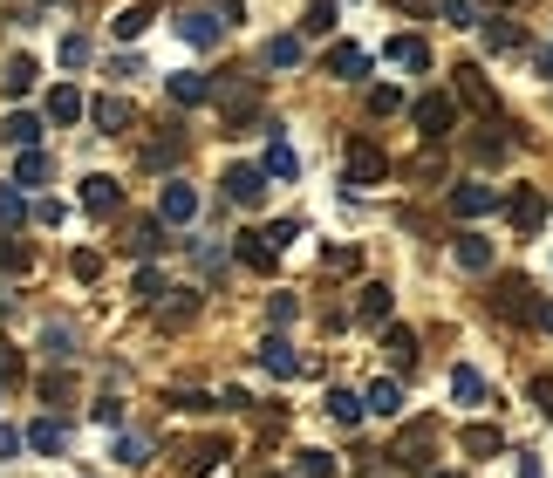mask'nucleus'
Here are the masks:
<instances>
[{"instance_id":"nucleus-1","label":"nucleus","mask_w":553,"mask_h":478,"mask_svg":"<svg viewBox=\"0 0 553 478\" xmlns=\"http://www.w3.org/2000/svg\"><path fill=\"white\" fill-rule=\"evenodd\" d=\"M410 123H417V137L444 144V137H451V123H458V103H451L444 89H424V96L410 103Z\"/></svg>"},{"instance_id":"nucleus-2","label":"nucleus","mask_w":553,"mask_h":478,"mask_svg":"<svg viewBox=\"0 0 553 478\" xmlns=\"http://www.w3.org/2000/svg\"><path fill=\"white\" fill-rule=\"evenodd\" d=\"M492 308H499L506 321H533V308H540V301H533L526 274H499V280H492Z\"/></svg>"},{"instance_id":"nucleus-3","label":"nucleus","mask_w":553,"mask_h":478,"mask_svg":"<svg viewBox=\"0 0 553 478\" xmlns=\"http://www.w3.org/2000/svg\"><path fill=\"white\" fill-rule=\"evenodd\" d=\"M82 212L117 219V212H123V185H117V178H103V171H96V178H82Z\"/></svg>"},{"instance_id":"nucleus-4","label":"nucleus","mask_w":553,"mask_h":478,"mask_svg":"<svg viewBox=\"0 0 553 478\" xmlns=\"http://www.w3.org/2000/svg\"><path fill=\"white\" fill-rule=\"evenodd\" d=\"M158 219H164V226H192V219H198V192L185 185V178H171V185H164Z\"/></svg>"},{"instance_id":"nucleus-5","label":"nucleus","mask_w":553,"mask_h":478,"mask_svg":"<svg viewBox=\"0 0 553 478\" xmlns=\"http://www.w3.org/2000/svg\"><path fill=\"white\" fill-rule=\"evenodd\" d=\"M369 69H376V62H369V48H362V41H335V48H328V76L362 82Z\"/></svg>"},{"instance_id":"nucleus-6","label":"nucleus","mask_w":553,"mask_h":478,"mask_svg":"<svg viewBox=\"0 0 553 478\" xmlns=\"http://www.w3.org/2000/svg\"><path fill=\"white\" fill-rule=\"evenodd\" d=\"M226 199L233 205H260L267 199V171H260V164H233V171H226Z\"/></svg>"},{"instance_id":"nucleus-7","label":"nucleus","mask_w":553,"mask_h":478,"mask_svg":"<svg viewBox=\"0 0 553 478\" xmlns=\"http://www.w3.org/2000/svg\"><path fill=\"white\" fill-rule=\"evenodd\" d=\"M178 35L192 41V48H219L226 21H219V14H205V7H185V14H178Z\"/></svg>"},{"instance_id":"nucleus-8","label":"nucleus","mask_w":553,"mask_h":478,"mask_svg":"<svg viewBox=\"0 0 553 478\" xmlns=\"http://www.w3.org/2000/svg\"><path fill=\"white\" fill-rule=\"evenodd\" d=\"M383 171H390V158H383L369 137H356V144H349V185H376Z\"/></svg>"},{"instance_id":"nucleus-9","label":"nucleus","mask_w":553,"mask_h":478,"mask_svg":"<svg viewBox=\"0 0 553 478\" xmlns=\"http://www.w3.org/2000/svg\"><path fill=\"white\" fill-rule=\"evenodd\" d=\"M492 205H499L492 185H451V212H458V219H485Z\"/></svg>"},{"instance_id":"nucleus-10","label":"nucleus","mask_w":553,"mask_h":478,"mask_svg":"<svg viewBox=\"0 0 553 478\" xmlns=\"http://www.w3.org/2000/svg\"><path fill=\"white\" fill-rule=\"evenodd\" d=\"M89 117H96L103 137H123V130H130V103H123V96H96V103H89Z\"/></svg>"},{"instance_id":"nucleus-11","label":"nucleus","mask_w":553,"mask_h":478,"mask_svg":"<svg viewBox=\"0 0 553 478\" xmlns=\"http://www.w3.org/2000/svg\"><path fill=\"white\" fill-rule=\"evenodd\" d=\"M506 212H513L519 233H540V226H547V199H540V192H513V199H506Z\"/></svg>"},{"instance_id":"nucleus-12","label":"nucleus","mask_w":553,"mask_h":478,"mask_svg":"<svg viewBox=\"0 0 553 478\" xmlns=\"http://www.w3.org/2000/svg\"><path fill=\"white\" fill-rule=\"evenodd\" d=\"M362 410H369V417H396V410H403V390H396V376H376V383L362 390Z\"/></svg>"},{"instance_id":"nucleus-13","label":"nucleus","mask_w":553,"mask_h":478,"mask_svg":"<svg viewBox=\"0 0 553 478\" xmlns=\"http://www.w3.org/2000/svg\"><path fill=\"white\" fill-rule=\"evenodd\" d=\"M356 315H362V328H383V321H390V287H383V280H369L356 294Z\"/></svg>"},{"instance_id":"nucleus-14","label":"nucleus","mask_w":553,"mask_h":478,"mask_svg":"<svg viewBox=\"0 0 553 478\" xmlns=\"http://www.w3.org/2000/svg\"><path fill=\"white\" fill-rule=\"evenodd\" d=\"M0 137H7L14 151H41V117H28V110H14V117L0 123Z\"/></svg>"},{"instance_id":"nucleus-15","label":"nucleus","mask_w":553,"mask_h":478,"mask_svg":"<svg viewBox=\"0 0 553 478\" xmlns=\"http://www.w3.org/2000/svg\"><path fill=\"white\" fill-rule=\"evenodd\" d=\"M451 260L472 267V274H485V267H492V246H485L478 233H458V239H451Z\"/></svg>"},{"instance_id":"nucleus-16","label":"nucleus","mask_w":553,"mask_h":478,"mask_svg":"<svg viewBox=\"0 0 553 478\" xmlns=\"http://www.w3.org/2000/svg\"><path fill=\"white\" fill-rule=\"evenodd\" d=\"M123 246H130V253H137V260H151V253H164V219H137V226H130V239H123Z\"/></svg>"},{"instance_id":"nucleus-17","label":"nucleus","mask_w":553,"mask_h":478,"mask_svg":"<svg viewBox=\"0 0 553 478\" xmlns=\"http://www.w3.org/2000/svg\"><path fill=\"white\" fill-rule=\"evenodd\" d=\"M171 103H178V110H185V103H212V76H198V69L171 76Z\"/></svg>"},{"instance_id":"nucleus-18","label":"nucleus","mask_w":553,"mask_h":478,"mask_svg":"<svg viewBox=\"0 0 553 478\" xmlns=\"http://www.w3.org/2000/svg\"><path fill=\"white\" fill-rule=\"evenodd\" d=\"M21 444H28V451H48V458H55V451L69 444V431H62L55 417H41V424H28V431H21Z\"/></svg>"},{"instance_id":"nucleus-19","label":"nucleus","mask_w":553,"mask_h":478,"mask_svg":"<svg viewBox=\"0 0 553 478\" xmlns=\"http://www.w3.org/2000/svg\"><path fill=\"white\" fill-rule=\"evenodd\" d=\"M267 178H301V158H294V144L274 130V144H267V164H260Z\"/></svg>"},{"instance_id":"nucleus-20","label":"nucleus","mask_w":553,"mask_h":478,"mask_svg":"<svg viewBox=\"0 0 553 478\" xmlns=\"http://www.w3.org/2000/svg\"><path fill=\"white\" fill-rule=\"evenodd\" d=\"M260 362H267V376H301V356H294L280 335H267V342H260Z\"/></svg>"},{"instance_id":"nucleus-21","label":"nucleus","mask_w":553,"mask_h":478,"mask_svg":"<svg viewBox=\"0 0 553 478\" xmlns=\"http://www.w3.org/2000/svg\"><path fill=\"white\" fill-rule=\"evenodd\" d=\"M233 253L246 260V267H260V274H274V260H280L274 246H267V233H239V246H233Z\"/></svg>"},{"instance_id":"nucleus-22","label":"nucleus","mask_w":553,"mask_h":478,"mask_svg":"<svg viewBox=\"0 0 553 478\" xmlns=\"http://www.w3.org/2000/svg\"><path fill=\"white\" fill-rule=\"evenodd\" d=\"M151 21H158V7H151V0H137V7H123L110 28H117V41H137L144 28H151Z\"/></svg>"},{"instance_id":"nucleus-23","label":"nucleus","mask_w":553,"mask_h":478,"mask_svg":"<svg viewBox=\"0 0 553 478\" xmlns=\"http://www.w3.org/2000/svg\"><path fill=\"white\" fill-rule=\"evenodd\" d=\"M76 117H82V89H76V82L48 89V123H76Z\"/></svg>"},{"instance_id":"nucleus-24","label":"nucleus","mask_w":553,"mask_h":478,"mask_svg":"<svg viewBox=\"0 0 553 478\" xmlns=\"http://www.w3.org/2000/svg\"><path fill=\"white\" fill-rule=\"evenodd\" d=\"M35 62H28V55H14V62H7V69H0V89H7V96H28V89H35Z\"/></svg>"},{"instance_id":"nucleus-25","label":"nucleus","mask_w":553,"mask_h":478,"mask_svg":"<svg viewBox=\"0 0 553 478\" xmlns=\"http://www.w3.org/2000/svg\"><path fill=\"white\" fill-rule=\"evenodd\" d=\"M14 185H21V192L48 185V158H41V151H21V158H14Z\"/></svg>"},{"instance_id":"nucleus-26","label":"nucleus","mask_w":553,"mask_h":478,"mask_svg":"<svg viewBox=\"0 0 553 478\" xmlns=\"http://www.w3.org/2000/svg\"><path fill=\"white\" fill-rule=\"evenodd\" d=\"M260 62H267V69H301V41H294V35H274Z\"/></svg>"},{"instance_id":"nucleus-27","label":"nucleus","mask_w":553,"mask_h":478,"mask_svg":"<svg viewBox=\"0 0 553 478\" xmlns=\"http://www.w3.org/2000/svg\"><path fill=\"white\" fill-rule=\"evenodd\" d=\"M130 294H137L144 308H158V301L171 294V287H164V274H158V267H137V280H130Z\"/></svg>"},{"instance_id":"nucleus-28","label":"nucleus","mask_w":553,"mask_h":478,"mask_svg":"<svg viewBox=\"0 0 553 478\" xmlns=\"http://www.w3.org/2000/svg\"><path fill=\"white\" fill-rule=\"evenodd\" d=\"M219 458H226V444H219V438L192 444V458H185V478H205V472H212V465H219Z\"/></svg>"},{"instance_id":"nucleus-29","label":"nucleus","mask_w":553,"mask_h":478,"mask_svg":"<svg viewBox=\"0 0 553 478\" xmlns=\"http://www.w3.org/2000/svg\"><path fill=\"white\" fill-rule=\"evenodd\" d=\"M396 465H410V472H417V465H431V431H410V438L396 444Z\"/></svg>"},{"instance_id":"nucleus-30","label":"nucleus","mask_w":553,"mask_h":478,"mask_svg":"<svg viewBox=\"0 0 553 478\" xmlns=\"http://www.w3.org/2000/svg\"><path fill=\"white\" fill-rule=\"evenodd\" d=\"M458 96H465V103H478V110H492V89H485V76H478L472 62L458 69Z\"/></svg>"},{"instance_id":"nucleus-31","label":"nucleus","mask_w":553,"mask_h":478,"mask_svg":"<svg viewBox=\"0 0 553 478\" xmlns=\"http://www.w3.org/2000/svg\"><path fill=\"white\" fill-rule=\"evenodd\" d=\"M178 151H185V137H178V130H171V137H158V144H144V171H164Z\"/></svg>"},{"instance_id":"nucleus-32","label":"nucleus","mask_w":553,"mask_h":478,"mask_svg":"<svg viewBox=\"0 0 553 478\" xmlns=\"http://www.w3.org/2000/svg\"><path fill=\"white\" fill-rule=\"evenodd\" d=\"M451 397L458 403H485V376H478V369H451Z\"/></svg>"},{"instance_id":"nucleus-33","label":"nucleus","mask_w":553,"mask_h":478,"mask_svg":"<svg viewBox=\"0 0 553 478\" xmlns=\"http://www.w3.org/2000/svg\"><path fill=\"white\" fill-rule=\"evenodd\" d=\"M328 417L335 424H362V397L356 390H328Z\"/></svg>"},{"instance_id":"nucleus-34","label":"nucleus","mask_w":553,"mask_h":478,"mask_svg":"<svg viewBox=\"0 0 553 478\" xmlns=\"http://www.w3.org/2000/svg\"><path fill=\"white\" fill-rule=\"evenodd\" d=\"M390 55L403 62V69H424V62H431V48H424L417 35H396V41H390Z\"/></svg>"},{"instance_id":"nucleus-35","label":"nucleus","mask_w":553,"mask_h":478,"mask_svg":"<svg viewBox=\"0 0 553 478\" xmlns=\"http://www.w3.org/2000/svg\"><path fill=\"white\" fill-rule=\"evenodd\" d=\"M383 349L396 356V369H410V362H417V335H410V328H390V335H383Z\"/></svg>"},{"instance_id":"nucleus-36","label":"nucleus","mask_w":553,"mask_h":478,"mask_svg":"<svg viewBox=\"0 0 553 478\" xmlns=\"http://www.w3.org/2000/svg\"><path fill=\"white\" fill-rule=\"evenodd\" d=\"M499 431H492V424H472V431H465V451H472V458H492V451H499Z\"/></svg>"},{"instance_id":"nucleus-37","label":"nucleus","mask_w":553,"mask_h":478,"mask_svg":"<svg viewBox=\"0 0 553 478\" xmlns=\"http://www.w3.org/2000/svg\"><path fill=\"white\" fill-rule=\"evenodd\" d=\"M192 308H198V294H185V287H178V301H158L164 328H178V321H192Z\"/></svg>"},{"instance_id":"nucleus-38","label":"nucleus","mask_w":553,"mask_h":478,"mask_svg":"<svg viewBox=\"0 0 553 478\" xmlns=\"http://www.w3.org/2000/svg\"><path fill=\"white\" fill-rule=\"evenodd\" d=\"M294 472H301V478H335V458H328V451H301Z\"/></svg>"},{"instance_id":"nucleus-39","label":"nucleus","mask_w":553,"mask_h":478,"mask_svg":"<svg viewBox=\"0 0 553 478\" xmlns=\"http://www.w3.org/2000/svg\"><path fill=\"white\" fill-rule=\"evenodd\" d=\"M41 349H48L55 362H69L76 356V335H69V328H41Z\"/></svg>"},{"instance_id":"nucleus-40","label":"nucleus","mask_w":553,"mask_h":478,"mask_svg":"<svg viewBox=\"0 0 553 478\" xmlns=\"http://www.w3.org/2000/svg\"><path fill=\"white\" fill-rule=\"evenodd\" d=\"M0 267H7V274H28V267H35V253H28V246H14V239H0Z\"/></svg>"},{"instance_id":"nucleus-41","label":"nucleus","mask_w":553,"mask_h":478,"mask_svg":"<svg viewBox=\"0 0 553 478\" xmlns=\"http://www.w3.org/2000/svg\"><path fill=\"white\" fill-rule=\"evenodd\" d=\"M21 212H28L21 205V185H0V226H21Z\"/></svg>"},{"instance_id":"nucleus-42","label":"nucleus","mask_w":553,"mask_h":478,"mask_svg":"<svg viewBox=\"0 0 553 478\" xmlns=\"http://www.w3.org/2000/svg\"><path fill=\"white\" fill-rule=\"evenodd\" d=\"M301 28H308V35H328V28H335V0H315V7H308V21H301Z\"/></svg>"},{"instance_id":"nucleus-43","label":"nucleus","mask_w":553,"mask_h":478,"mask_svg":"<svg viewBox=\"0 0 553 478\" xmlns=\"http://www.w3.org/2000/svg\"><path fill=\"white\" fill-rule=\"evenodd\" d=\"M437 14H444L451 28H472V21H478V14H472V7H465V0H437Z\"/></svg>"},{"instance_id":"nucleus-44","label":"nucleus","mask_w":553,"mask_h":478,"mask_svg":"<svg viewBox=\"0 0 553 478\" xmlns=\"http://www.w3.org/2000/svg\"><path fill=\"white\" fill-rule=\"evenodd\" d=\"M287 239H301V219H274V226H267V246H274V253L287 246Z\"/></svg>"},{"instance_id":"nucleus-45","label":"nucleus","mask_w":553,"mask_h":478,"mask_svg":"<svg viewBox=\"0 0 553 478\" xmlns=\"http://www.w3.org/2000/svg\"><path fill=\"white\" fill-rule=\"evenodd\" d=\"M369 110H376V117H396V110H403V96H396V89H369Z\"/></svg>"},{"instance_id":"nucleus-46","label":"nucleus","mask_w":553,"mask_h":478,"mask_svg":"<svg viewBox=\"0 0 553 478\" xmlns=\"http://www.w3.org/2000/svg\"><path fill=\"white\" fill-rule=\"evenodd\" d=\"M117 458H123V465H144V458H151V444H144V438H117Z\"/></svg>"},{"instance_id":"nucleus-47","label":"nucleus","mask_w":553,"mask_h":478,"mask_svg":"<svg viewBox=\"0 0 553 478\" xmlns=\"http://www.w3.org/2000/svg\"><path fill=\"white\" fill-rule=\"evenodd\" d=\"M485 41H492V48H519V28H506V21H485Z\"/></svg>"},{"instance_id":"nucleus-48","label":"nucleus","mask_w":553,"mask_h":478,"mask_svg":"<svg viewBox=\"0 0 553 478\" xmlns=\"http://www.w3.org/2000/svg\"><path fill=\"white\" fill-rule=\"evenodd\" d=\"M62 62H69V69H82V62H89V41L69 35V41H62Z\"/></svg>"},{"instance_id":"nucleus-49","label":"nucleus","mask_w":553,"mask_h":478,"mask_svg":"<svg viewBox=\"0 0 553 478\" xmlns=\"http://www.w3.org/2000/svg\"><path fill=\"white\" fill-rule=\"evenodd\" d=\"M69 267H76V280H96V274H103V253H76Z\"/></svg>"},{"instance_id":"nucleus-50","label":"nucleus","mask_w":553,"mask_h":478,"mask_svg":"<svg viewBox=\"0 0 553 478\" xmlns=\"http://www.w3.org/2000/svg\"><path fill=\"white\" fill-rule=\"evenodd\" d=\"M267 315H274V321H294V315H301V301H294V294H274V301H267Z\"/></svg>"},{"instance_id":"nucleus-51","label":"nucleus","mask_w":553,"mask_h":478,"mask_svg":"<svg viewBox=\"0 0 553 478\" xmlns=\"http://www.w3.org/2000/svg\"><path fill=\"white\" fill-rule=\"evenodd\" d=\"M321 260H328V267H335V274H349V267H356V246H328V253H321Z\"/></svg>"},{"instance_id":"nucleus-52","label":"nucleus","mask_w":553,"mask_h":478,"mask_svg":"<svg viewBox=\"0 0 553 478\" xmlns=\"http://www.w3.org/2000/svg\"><path fill=\"white\" fill-rule=\"evenodd\" d=\"M533 397H540V410L553 417V376H533Z\"/></svg>"},{"instance_id":"nucleus-53","label":"nucleus","mask_w":553,"mask_h":478,"mask_svg":"<svg viewBox=\"0 0 553 478\" xmlns=\"http://www.w3.org/2000/svg\"><path fill=\"white\" fill-rule=\"evenodd\" d=\"M533 328H540V335H553V301H540V308H533Z\"/></svg>"},{"instance_id":"nucleus-54","label":"nucleus","mask_w":553,"mask_h":478,"mask_svg":"<svg viewBox=\"0 0 553 478\" xmlns=\"http://www.w3.org/2000/svg\"><path fill=\"white\" fill-rule=\"evenodd\" d=\"M519 478H540V458H533V451L519 458Z\"/></svg>"},{"instance_id":"nucleus-55","label":"nucleus","mask_w":553,"mask_h":478,"mask_svg":"<svg viewBox=\"0 0 553 478\" xmlns=\"http://www.w3.org/2000/svg\"><path fill=\"white\" fill-rule=\"evenodd\" d=\"M533 62H540V76H553V48H540V55H533Z\"/></svg>"},{"instance_id":"nucleus-56","label":"nucleus","mask_w":553,"mask_h":478,"mask_svg":"<svg viewBox=\"0 0 553 478\" xmlns=\"http://www.w3.org/2000/svg\"><path fill=\"white\" fill-rule=\"evenodd\" d=\"M437 478H465V472H437Z\"/></svg>"},{"instance_id":"nucleus-57","label":"nucleus","mask_w":553,"mask_h":478,"mask_svg":"<svg viewBox=\"0 0 553 478\" xmlns=\"http://www.w3.org/2000/svg\"><path fill=\"white\" fill-rule=\"evenodd\" d=\"M492 7H513V0H492Z\"/></svg>"}]
</instances>
